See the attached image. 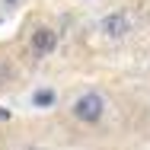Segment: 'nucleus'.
I'll return each instance as SVG.
<instances>
[{
	"instance_id": "5",
	"label": "nucleus",
	"mask_w": 150,
	"mask_h": 150,
	"mask_svg": "<svg viewBox=\"0 0 150 150\" xmlns=\"http://www.w3.org/2000/svg\"><path fill=\"white\" fill-rule=\"evenodd\" d=\"M23 150H48V147H38V144H29V147H23Z\"/></svg>"
},
{
	"instance_id": "6",
	"label": "nucleus",
	"mask_w": 150,
	"mask_h": 150,
	"mask_svg": "<svg viewBox=\"0 0 150 150\" xmlns=\"http://www.w3.org/2000/svg\"><path fill=\"white\" fill-rule=\"evenodd\" d=\"M0 118H10V109H3V105H0Z\"/></svg>"
},
{
	"instance_id": "4",
	"label": "nucleus",
	"mask_w": 150,
	"mask_h": 150,
	"mask_svg": "<svg viewBox=\"0 0 150 150\" xmlns=\"http://www.w3.org/2000/svg\"><path fill=\"white\" fill-rule=\"evenodd\" d=\"M29 102H32V109H38V112H48V109H54V102H58V93L51 90V86H42V90H32Z\"/></svg>"
},
{
	"instance_id": "3",
	"label": "nucleus",
	"mask_w": 150,
	"mask_h": 150,
	"mask_svg": "<svg viewBox=\"0 0 150 150\" xmlns=\"http://www.w3.org/2000/svg\"><path fill=\"white\" fill-rule=\"evenodd\" d=\"M58 42H61V32L54 29V26H48V23L35 26V29L29 32L32 58H48V54H54V51H58Z\"/></svg>"
},
{
	"instance_id": "2",
	"label": "nucleus",
	"mask_w": 150,
	"mask_h": 150,
	"mask_svg": "<svg viewBox=\"0 0 150 150\" xmlns=\"http://www.w3.org/2000/svg\"><path fill=\"white\" fill-rule=\"evenodd\" d=\"M96 32L105 38V42H125L131 38L134 32V19L128 10H105L99 19H96Z\"/></svg>"
},
{
	"instance_id": "1",
	"label": "nucleus",
	"mask_w": 150,
	"mask_h": 150,
	"mask_svg": "<svg viewBox=\"0 0 150 150\" xmlns=\"http://www.w3.org/2000/svg\"><path fill=\"white\" fill-rule=\"evenodd\" d=\"M109 112H112L109 96L102 90H96V86H86V90L74 93V99L67 102V115L77 121V125H83V128L102 125V121L109 118Z\"/></svg>"
}]
</instances>
